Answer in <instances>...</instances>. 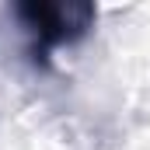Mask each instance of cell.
Returning <instances> with one entry per match:
<instances>
[{
	"mask_svg": "<svg viewBox=\"0 0 150 150\" xmlns=\"http://www.w3.org/2000/svg\"><path fill=\"white\" fill-rule=\"evenodd\" d=\"M11 14L28 35V59L35 67H49L56 49L77 45L98 21V7L84 0H25Z\"/></svg>",
	"mask_w": 150,
	"mask_h": 150,
	"instance_id": "cell-1",
	"label": "cell"
}]
</instances>
